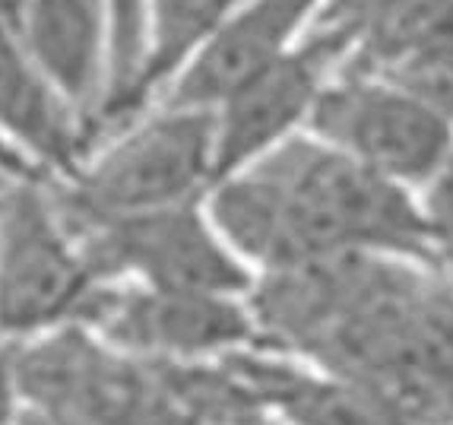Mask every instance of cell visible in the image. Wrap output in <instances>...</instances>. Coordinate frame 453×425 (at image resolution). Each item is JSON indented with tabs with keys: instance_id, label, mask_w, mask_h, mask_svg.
Masks as SVG:
<instances>
[{
	"instance_id": "6da1fadb",
	"label": "cell",
	"mask_w": 453,
	"mask_h": 425,
	"mask_svg": "<svg viewBox=\"0 0 453 425\" xmlns=\"http://www.w3.org/2000/svg\"><path fill=\"white\" fill-rule=\"evenodd\" d=\"M203 206L254 274L336 254L428 260L416 190L302 130L216 178Z\"/></svg>"
},
{
	"instance_id": "7a4b0ae2",
	"label": "cell",
	"mask_w": 453,
	"mask_h": 425,
	"mask_svg": "<svg viewBox=\"0 0 453 425\" xmlns=\"http://www.w3.org/2000/svg\"><path fill=\"white\" fill-rule=\"evenodd\" d=\"M67 182L64 216L76 226L203 200L216 182L212 112L152 105L114 130Z\"/></svg>"
},
{
	"instance_id": "3957f363",
	"label": "cell",
	"mask_w": 453,
	"mask_h": 425,
	"mask_svg": "<svg viewBox=\"0 0 453 425\" xmlns=\"http://www.w3.org/2000/svg\"><path fill=\"white\" fill-rule=\"evenodd\" d=\"M304 130L409 190L453 146V130L396 80L346 64L324 86Z\"/></svg>"
},
{
	"instance_id": "277c9868",
	"label": "cell",
	"mask_w": 453,
	"mask_h": 425,
	"mask_svg": "<svg viewBox=\"0 0 453 425\" xmlns=\"http://www.w3.org/2000/svg\"><path fill=\"white\" fill-rule=\"evenodd\" d=\"M80 248L98 280L244 296L254 270L212 226L203 200L80 226Z\"/></svg>"
},
{
	"instance_id": "5b68a950",
	"label": "cell",
	"mask_w": 453,
	"mask_h": 425,
	"mask_svg": "<svg viewBox=\"0 0 453 425\" xmlns=\"http://www.w3.org/2000/svg\"><path fill=\"white\" fill-rule=\"evenodd\" d=\"M32 182L0 204V330L16 336L83 314L98 280L67 216Z\"/></svg>"
},
{
	"instance_id": "8992f818",
	"label": "cell",
	"mask_w": 453,
	"mask_h": 425,
	"mask_svg": "<svg viewBox=\"0 0 453 425\" xmlns=\"http://www.w3.org/2000/svg\"><path fill=\"white\" fill-rule=\"evenodd\" d=\"M356 51V32L318 19L292 48L212 108L216 178L248 166L308 128L314 102Z\"/></svg>"
},
{
	"instance_id": "52a82bcc",
	"label": "cell",
	"mask_w": 453,
	"mask_h": 425,
	"mask_svg": "<svg viewBox=\"0 0 453 425\" xmlns=\"http://www.w3.org/2000/svg\"><path fill=\"white\" fill-rule=\"evenodd\" d=\"M83 314L114 346L156 359V365H200V359H222L257 336L244 296L196 289L96 286Z\"/></svg>"
},
{
	"instance_id": "ba28073f",
	"label": "cell",
	"mask_w": 453,
	"mask_h": 425,
	"mask_svg": "<svg viewBox=\"0 0 453 425\" xmlns=\"http://www.w3.org/2000/svg\"><path fill=\"white\" fill-rule=\"evenodd\" d=\"M320 0H238L156 105L212 112L311 29Z\"/></svg>"
},
{
	"instance_id": "9c48e42d",
	"label": "cell",
	"mask_w": 453,
	"mask_h": 425,
	"mask_svg": "<svg viewBox=\"0 0 453 425\" xmlns=\"http://www.w3.org/2000/svg\"><path fill=\"white\" fill-rule=\"evenodd\" d=\"M16 35L42 73L83 114L96 143L111 67L105 0H23Z\"/></svg>"
},
{
	"instance_id": "30bf717a",
	"label": "cell",
	"mask_w": 453,
	"mask_h": 425,
	"mask_svg": "<svg viewBox=\"0 0 453 425\" xmlns=\"http://www.w3.org/2000/svg\"><path fill=\"white\" fill-rule=\"evenodd\" d=\"M0 137L38 172L70 178L92 150L89 124L42 73L16 29L0 23Z\"/></svg>"
},
{
	"instance_id": "8fae6325",
	"label": "cell",
	"mask_w": 453,
	"mask_h": 425,
	"mask_svg": "<svg viewBox=\"0 0 453 425\" xmlns=\"http://www.w3.org/2000/svg\"><path fill=\"white\" fill-rule=\"evenodd\" d=\"M232 372L254 390L260 406L280 410L292 425H416L374 384L349 375L304 372L286 362L226 352Z\"/></svg>"
},
{
	"instance_id": "7c38bea8",
	"label": "cell",
	"mask_w": 453,
	"mask_h": 425,
	"mask_svg": "<svg viewBox=\"0 0 453 425\" xmlns=\"http://www.w3.org/2000/svg\"><path fill=\"white\" fill-rule=\"evenodd\" d=\"M238 0H143V48L127 102V124L150 112Z\"/></svg>"
},
{
	"instance_id": "4fadbf2b",
	"label": "cell",
	"mask_w": 453,
	"mask_h": 425,
	"mask_svg": "<svg viewBox=\"0 0 453 425\" xmlns=\"http://www.w3.org/2000/svg\"><path fill=\"white\" fill-rule=\"evenodd\" d=\"M105 13L111 35V67H108V92L98 112L96 134L127 124V102L143 48V0H105Z\"/></svg>"
},
{
	"instance_id": "5bb4252c",
	"label": "cell",
	"mask_w": 453,
	"mask_h": 425,
	"mask_svg": "<svg viewBox=\"0 0 453 425\" xmlns=\"http://www.w3.org/2000/svg\"><path fill=\"white\" fill-rule=\"evenodd\" d=\"M380 73L412 92L453 130V38H431Z\"/></svg>"
},
{
	"instance_id": "9a60e30c",
	"label": "cell",
	"mask_w": 453,
	"mask_h": 425,
	"mask_svg": "<svg viewBox=\"0 0 453 425\" xmlns=\"http://www.w3.org/2000/svg\"><path fill=\"white\" fill-rule=\"evenodd\" d=\"M416 204L434 251L444 248L453 254V146L416 188Z\"/></svg>"
},
{
	"instance_id": "2e32d148",
	"label": "cell",
	"mask_w": 453,
	"mask_h": 425,
	"mask_svg": "<svg viewBox=\"0 0 453 425\" xmlns=\"http://www.w3.org/2000/svg\"><path fill=\"white\" fill-rule=\"evenodd\" d=\"M0 172H4V175H13V178H35L38 175V168L32 166L16 146H10L4 137H0Z\"/></svg>"
},
{
	"instance_id": "e0dca14e",
	"label": "cell",
	"mask_w": 453,
	"mask_h": 425,
	"mask_svg": "<svg viewBox=\"0 0 453 425\" xmlns=\"http://www.w3.org/2000/svg\"><path fill=\"white\" fill-rule=\"evenodd\" d=\"M19 7H23V0H0V23H7L10 29H16V23H19Z\"/></svg>"
},
{
	"instance_id": "ac0fdd59",
	"label": "cell",
	"mask_w": 453,
	"mask_h": 425,
	"mask_svg": "<svg viewBox=\"0 0 453 425\" xmlns=\"http://www.w3.org/2000/svg\"><path fill=\"white\" fill-rule=\"evenodd\" d=\"M0 425H7V416H4V413H0Z\"/></svg>"
},
{
	"instance_id": "d6986e66",
	"label": "cell",
	"mask_w": 453,
	"mask_h": 425,
	"mask_svg": "<svg viewBox=\"0 0 453 425\" xmlns=\"http://www.w3.org/2000/svg\"><path fill=\"white\" fill-rule=\"evenodd\" d=\"M257 425H260V422H257Z\"/></svg>"
}]
</instances>
